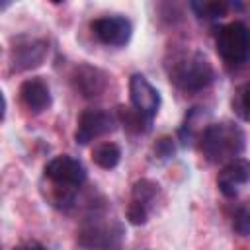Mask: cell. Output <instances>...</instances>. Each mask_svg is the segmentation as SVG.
<instances>
[{"label":"cell","instance_id":"11","mask_svg":"<svg viewBox=\"0 0 250 250\" xmlns=\"http://www.w3.org/2000/svg\"><path fill=\"white\" fill-rule=\"evenodd\" d=\"M20 96L21 102L25 104L27 109L33 113H41L51 105V90L45 80L41 78H27L20 86Z\"/></svg>","mask_w":250,"mask_h":250},{"label":"cell","instance_id":"13","mask_svg":"<svg viewBox=\"0 0 250 250\" xmlns=\"http://www.w3.org/2000/svg\"><path fill=\"white\" fill-rule=\"evenodd\" d=\"M92 160H94L96 166H100L104 170H111L121 160V148L115 143H102L100 146L94 148Z\"/></svg>","mask_w":250,"mask_h":250},{"label":"cell","instance_id":"19","mask_svg":"<svg viewBox=\"0 0 250 250\" xmlns=\"http://www.w3.org/2000/svg\"><path fill=\"white\" fill-rule=\"evenodd\" d=\"M174 139L172 137H160L156 143H154V154L158 158H170L174 154Z\"/></svg>","mask_w":250,"mask_h":250},{"label":"cell","instance_id":"21","mask_svg":"<svg viewBox=\"0 0 250 250\" xmlns=\"http://www.w3.org/2000/svg\"><path fill=\"white\" fill-rule=\"evenodd\" d=\"M14 250H47L43 244H39V242H35V240H27V242H23V244H20V246H16Z\"/></svg>","mask_w":250,"mask_h":250},{"label":"cell","instance_id":"8","mask_svg":"<svg viewBox=\"0 0 250 250\" xmlns=\"http://www.w3.org/2000/svg\"><path fill=\"white\" fill-rule=\"evenodd\" d=\"M49 53V47L43 39H31V37H20L16 45L12 47L10 61H12V70L21 72L35 68L43 64L45 57Z\"/></svg>","mask_w":250,"mask_h":250},{"label":"cell","instance_id":"22","mask_svg":"<svg viewBox=\"0 0 250 250\" xmlns=\"http://www.w3.org/2000/svg\"><path fill=\"white\" fill-rule=\"evenodd\" d=\"M4 115H6V98H4V94L0 92V121L4 119Z\"/></svg>","mask_w":250,"mask_h":250},{"label":"cell","instance_id":"18","mask_svg":"<svg viewBox=\"0 0 250 250\" xmlns=\"http://www.w3.org/2000/svg\"><path fill=\"white\" fill-rule=\"evenodd\" d=\"M127 219H129L131 225H145L148 221V209L143 207L141 203L131 201L129 207H127Z\"/></svg>","mask_w":250,"mask_h":250},{"label":"cell","instance_id":"4","mask_svg":"<svg viewBox=\"0 0 250 250\" xmlns=\"http://www.w3.org/2000/svg\"><path fill=\"white\" fill-rule=\"evenodd\" d=\"M125 236V230L119 223L111 221H88L78 229V246H82L84 250H111L117 248L121 244Z\"/></svg>","mask_w":250,"mask_h":250},{"label":"cell","instance_id":"14","mask_svg":"<svg viewBox=\"0 0 250 250\" xmlns=\"http://www.w3.org/2000/svg\"><path fill=\"white\" fill-rule=\"evenodd\" d=\"M119 121L127 131L131 133H145L150 129V121L146 117H143L139 111L135 109H129V107H119Z\"/></svg>","mask_w":250,"mask_h":250},{"label":"cell","instance_id":"1","mask_svg":"<svg viewBox=\"0 0 250 250\" xmlns=\"http://www.w3.org/2000/svg\"><path fill=\"white\" fill-rule=\"evenodd\" d=\"M244 146L246 135L232 123H213L201 133V150L211 162H230L240 158Z\"/></svg>","mask_w":250,"mask_h":250},{"label":"cell","instance_id":"6","mask_svg":"<svg viewBox=\"0 0 250 250\" xmlns=\"http://www.w3.org/2000/svg\"><path fill=\"white\" fill-rule=\"evenodd\" d=\"M117 127V117L104 109H86L78 117V127L74 131V141L78 145H88L98 137L113 133Z\"/></svg>","mask_w":250,"mask_h":250},{"label":"cell","instance_id":"7","mask_svg":"<svg viewBox=\"0 0 250 250\" xmlns=\"http://www.w3.org/2000/svg\"><path fill=\"white\" fill-rule=\"evenodd\" d=\"M129 100H131L133 109L139 111L148 121H152V117L158 113L160 92L146 80V76L139 72L129 78Z\"/></svg>","mask_w":250,"mask_h":250},{"label":"cell","instance_id":"10","mask_svg":"<svg viewBox=\"0 0 250 250\" xmlns=\"http://www.w3.org/2000/svg\"><path fill=\"white\" fill-rule=\"evenodd\" d=\"M250 180V164L246 158H234L230 162H227L223 166V170L219 172L217 178V186L219 191L225 197H236L238 191L248 184Z\"/></svg>","mask_w":250,"mask_h":250},{"label":"cell","instance_id":"9","mask_svg":"<svg viewBox=\"0 0 250 250\" xmlns=\"http://www.w3.org/2000/svg\"><path fill=\"white\" fill-rule=\"evenodd\" d=\"M92 31L102 43L111 47H123L133 35V25L123 16H105L92 21Z\"/></svg>","mask_w":250,"mask_h":250},{"label":"cell","instance_id":"20","mask_svg":"<svg viewBox=\"0 0 250 250\" xmlns=\"http://www.w3.org/2000/svg\"><path fill=\"white\" fill-rule=\"evenodd\" d=\"M234 230L238 234H242V236L248 234V230H250V215H248L246 207H240L236 211V215H234Z\"/></svg>","mask_w":250,"mask_h":250},{"label":"cell","instance_id":"2","mask_svg":"<svg viewBox=\"0 0 250 250\" xmlns=\"http://www.w3.org/2000/svg\"><path fill=\"white\" fill-rule=\"evenodd\" d=\"M213 78L215 70L209 59L199 51L180 57L170 70V80L184 92H199L207 88L213 82Z\"/></svg>","mask_w":250,"mask_h":250},{"label":"cell","instance_id":"16","mask_svg":"<svg viewBox=\"0 0 250 250\" xmlns=\"http://www.w3.org/2000/svg\"><path fill=\"white\" fill-rule=\"evenodd\" d=\"M191 8L197 12V18H207V20H219L227 16L229 4L225 2H191Z\"/></svg>","mask_w":250,"mask_h":250},{"label":"cell","instance_id":"17","mask_svg":"<svg viewBox=\"0 0 250 250\" xmlns=\"http://www.w3.org/2000/svg\"><path fill=\"white\" fill-rule=\"evenodd\" d=\"M232 107L236 109V113H238V117L242 121L248 119V84H242L236 90L234 100H232Z\"/></svg>","mask_w":250,"mask_h":250},{"label":"cell","instance_id":"12","mask_svg":"<svg viewBox=\"0 0 250 250\" xmlns=\"http://www.w3.org/2000/svg\"><path fill=\"white\" fill-rule=\"evenodd\" d=\"M72 86L84 98H96L105 90V74L100 68L90 64H82L72 74Z\"/></svg>","mask_w":250,"mask_h":250},{"label":"cell","instance_id":"3","mask_svg":"<svg viewBox=\"0 0 250 250\" xmlns=\"http://www.w3.org/2000/svg\"><path fill=\"white\" fill-rule=\"evenodd\" d=\"M217 53L229 64H242L250 51V33L242 21H232L217 31Z\"/></svg>","mask_w":250,"mask_h":250},{"label":"cell","instance_id":"5","mask_svg":"<svg viewBox=\"0 0 250 250\" xmlns=\"http://www.w3.org/2000/svg\"><path fill=\"white\" fill-rule=\"evenodd\" d=\"M45 176L57 186L66 189H76L86 182V168L84 164L68 154L55 156L45 166Z\"/></svg>","mask_w":250,"mask_h":250},{"label":"cell","instance_id":"15","mask_svg":"<svg viewBox=\"0 0 250 250\" xmlns=\"http://www.w3.org/2000/svg\"><path fill=\"white\" fill-rule=\"evenodd\" d=\"M156 193H158V184H156V182H152V180L143 178V180H139V182L133 186L131 201L141 203L143 207H146V209H148V207H150V203L154 201Z\"/></svg>","mask_w":250,"mask_h":250}]
</instances>
